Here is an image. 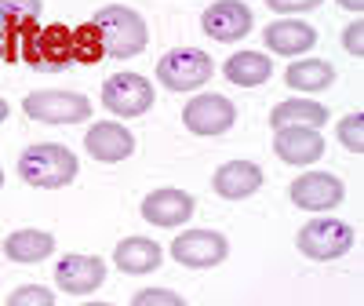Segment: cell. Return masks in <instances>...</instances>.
<instances>
[{
  "label": "cell",
  "mask_w": 364,
  "mask_h": 306,
  "mask_svg": "<svg viewBox=\"0 0 364 306\" xmlns=\"http://www.w3.org/2000/svg\"><path fill=\"white\" fill-rule=\"evenodd\" d=\"M200 26H204V33L211 41H219V44H237V41H245L252 33V8L248 4H240V0H215L204 15H200Z\"/></svg>",
  "instance_id": "cell-10"
},
{
  "label": "cell",
  "mask_w": 364,
  "mask_h": 306,
  "mask_svg": "<svg viewBox=\"0 0 364 306\" xmlns=\"http://www.w3.org/2000/svg\"><path fill=\"white\" fill-rule=\"evenodd\" d=\"M106 281V263L99 255H66L55 266V285L70 295H91Z\"/></svg>",
  "instance_id": "cell-15"
},
{
  "label": "cell",
  "mask_w": 364,
  "mask_h": 306,
  "mask_svg": "<svg viewBox=\"0 0 364 306\" xmlns=\"http://www.w3.org/2000/svg\"><path fill=\"white\" fill-rule=\"evenodd\" d=\"M339 8H346V11H360V8H364V0H339Z\"/></svg>",
  "instance_id": "cell-30"
},
{
  "label": "cell",
  "mask_w": 364,
  "mask_h": 306,
  "mask_svg": "<svg viewBox=\"0 0 364 306\" xmlns=\"http://www.w3.org/2000/svg\"><path fill=\"white\" fill-rule=\"evenodd\" d=\"M41 19V0H0V29H26Z\"/></svg>",
  "instance_id": "cell-23"
},
{
  "label": "cell",
  "mask_w": 364,
  "mask_h": 306,
  "mask_svg": "<svg viewBox=\"0 0 364 306\" xmlns=\"http://www.w3.org/2000/svg\"><path fill=\"white\" fill-rule=\"evenodd\" d=\"M223 73L237 88H259V84H266L273 77V63L262 51H237L233 58H226Z\"/></svg>",
  "instance_id": "cell-20"
},
{
  "label": "cell",
  "mask_w": 364,
  "mask_h": 306,
  "mask_svg": "<svg viewBox=\"0 0 364 306\" xmlns=\"http://www.w3.org/2000/svg\"><path fill=\"white\" fill-rule=\"evenodd\" d=\"M106 51H102V41H99V33H95V26H80L77 33H73V58L77 63H99Z\"/></svg>",
  "instance_id": "cell-24"
},
{
  "label": "cell",
  "mask_w": 364,
  "mask_h": 306,
  "mask_svg": "<svg viewBox=\"0 0 364 306\" xmlns=\"http://www.w3.org/2000/svg\"><path fill=\"white\" fill-rule=\"evenodd\" d=\"M182 125H186L193 135H204V139L226 135L237 125V106L226 95L204 91V95H197V99L186 102V110H182Z\"/></svg>",
  "instance_id": "cell-7"
},
{
  "label": "cell",
  "mask_w": 364,
  "mask_h": 306,
  "mask_svg": "<svg viewBox=\"0 0 364 306\" xmlns=\"http://www.w3.org/2000/svg\"><path fill=\"white\" fill-rule=\"evenodd\" d=\"M91 26H95V33L102 41V51L109 58H132V55L146 51V44H149L146 19L135 8H124V4L99 8L95 19H91Z\"/></svg>",
  "instance_id": "cell-2"
},
{
  "label": "cell",
  "mask_w": 364,
  "mask_h": 306,
  "mask_svg": "<svg viewBox=\"0 0 364 306\" xmlns=\"http://www.w3.org/2000/svg\"><path fill=\"white\" fill-rule=\"evenodd\" d=\"M269 125L284 128V125H310V128H324L328 125V106L299 95V99H284L269 110Z\"/></svg>",
  "instance_id": "cell-22"
},
{
  "label": "cell",
  "mask_w": 364,
  "mask_h": 306,
  "mask_svg": "<svg viewBox=\"0 0 364 306\" xmlns=\"http://www.w3.org/2000/svg\"><path fill=\"white\" fill-rule=\"evenodd\" d=\"M0 186H4V172H0Z\"/></svg>",
  "instance_id": "cell-32"
},
{
  "label": "cell",
  "mask_w": 364,
  "mask_h": 306,
  "mask_svg": "<svg viewBox=\"0 0 364 306\" xmlns=\"http://www.w3.org/2000/svg\"><path fill=\"white\" fill-rule=\"evenodd\" d=\"M8 306H55V292L44 285H26L8 295Z\"/></svg>",
  "instance_id": "cell-25"
},
{
  "label": "cell",
  "mask_w": 364,
  "mask_h": 306,
  "mask_svg": "<svg viewBox=\"0 0 364 306\" xmlns=\"http://www.w3.org/2000/svg\"><path fill=\"white\" fill-rule=\"evenodd\" d=\"M262 179H266L262 168L252 161H226L211 175V186H215V194L223 201H245L255 190H262Z\"/></svg>",
  "instance_id": "cell-16"
},
{
  "label": "cell",
  "mask_w": 364,
  "mask_h": 306,
  "mask_svg": "<svg viewBox=\"0 0 364 306\" xmlns=\"http://www.w3.org/2000/svg\"><path fill=\"white\" fill-rule=\"evenodd\" d=\"M343 194H346L343 179L331 175V172H306L288 186L291 204L302 208V211H328V208L343 204Z\"/></svg>",
  "instance_id": "cell-11"
},
{
  "label": "cell",
  "mask_w": 364,
  "mask_h": 306,
  "mask_svg": "<svg viewBox=\"0 0 364 306\" xmlns=\"http://www.w3.org/2000/svg\"><path fill=\"white\" fill-rule=\"evenodd\" d=\"M211 73H215V63L200 48H175L157 63V80L168 91H197L211 80Z\"/></svg>",
  "instance_id": "cell-3"
},
{
  "label": "cell",
  "mask_w": 364,
  "mask_h": 306,
  "mask_svg": "<svg viewBox=\"0 0 364 306\" xmlns=\"http://www.w3.org/2000/svg\"><path fill=\"white\" fill-rule=\"evenodd\" d=\"M77 153L63 142H37L22 149L18 157V175L22 182H29V186L37 190H63L70 186V182L77 179Z\"/></svg>",
  "instance_id": "cell-1"
},
{
  "label": "cell",
  "mask_w": 364,
  "mask_h": 306,
  "mask_svg": "<svg viewBox=\"0 0 364 306\" xmlns=\"http://www.w3.org/2000/svg\"><path fill=\"white\" fill-rule=\"evenodd\" d=\"M262 41H266L269 51H277V55H306V51H314V44H317V29L284 15V19L269 22V26L262 29Z\"/></svg>",
  "instance_id": "cell-17"
},
{
  "label": "cell",
  "mask_w": 364,
  "mask_h": 306,
  "mask_svg": "<svg viewBox=\"0 0 364 306\" xmlns=\"http://www.w3.org/2000/svg\"><path fill=\"white\" fill-rule=\"evenodd\" d=\"M102 102L113 117H142L154 106V84L139 73H113L102 84Z\"/></svg>",
  "instance_id": "cell-8"
},
{
  "label": "cell",
  "mask_w": 364,
  "mask_h": 306,
  "mask_svg": "<svg viewBox=\"0 0 364 306\" xmlns=\"http://www.w3.org/2000/svg\"><path fill=\"white\" fill-rule=\"evenodd\" d=\"M317 4L321 0H266V8L277 15H302V11H314Z\"/></svg>",
  "instance_id": "cell-28"
},
{
  "label": "cell",
  "mask_w": 364,
  "mask_h": 306,
  "mask_svg": "<svg viewBox=\"0 0 364 306\" xmlns=\"http://www.w3.org/2000/svg\"><path fill=\"white\" fill-rule=\"evenodd\" d=\"M295 244H299V252L306 255V259H317V263H331V259H339L353 248V230L339 219H310L306 226H302L295 233Z\"/></svg>",
  "instance_id": "cell-5"
},
{
  "label": "cell",
  "mask_w": 364,
  "mask_h": 306,
  "mask_svg": "<svg viewBox=\"0 0 364 306\" xmlns=\"http://www.w3.org/2000/svg\"><path fill=\"white\" fill-rule=\"evenodd\" d=\"M193 211H197V201L186 190H175V186H161L154 194H146V201H142V219L149 226H164V230L190 223Z\"/></svg>",
  "instance_id": "cell-13"
},
{
  "label": "cell",
  "mask_w": 364,
  "mask_h": 306,
  "mask_svg": "<svg viewBox=\"0 0 364 306\" xmlns=\"http://www.w3.org/2000/svg\"><path fill=\"white\" fill-rule=\"evenodd\" d=\"M284 80H288V88L302 91V95H314V91H324L336 84V66L324 63V58H295Z\"/></svg>",
  "instance_id": "cell-21"
},
{
  "label": "cell",
  "mask_w": 364,
  "mask_h": 306,
  "mask_svg": "<svg viewBox=\"0 0 364 306\" xmlns=\"http://www.w3.org/2000/svg\"><path fill=\"white\" fill-rule=\"evenodd\" d=\"M161 259H164L161 244L149 241V237H124L113 248V266L120 273H132V278H139V273H154L161 266Z\"/></svg>",
  "instance_id": "cell-18"
},
{
  "label": "cell",
  "mask_w": 364,
  "mask_h": 306,
  "mask_svg": "<svg viewBox=\"0 0 364 306\" xmlns=\"http://www.w3.org/2000/svg\"><path fill=\"white\" fill-rule=\"evenodd\" d=\"M339 142L350 153H360L364 149V113H350L343 120V125H339Z\"/></svg>",
  "instance_id": "cell-26"
},
{
  "label": "cell",
  "mask_w": 364,
  "mask_h": 306,
  "mask_svg": "<svg viewBox=\"0 0 364 306\" xmlns=\"http://www.w3.org/2000/svg\"><path fill=\"white\" fill-rule=\"evenodd\" d=\"M132 306H182V295L168 288H146L132 295Z\"/></svg>",
  "instance_id": "cell-27"
},
{
  "label": "cell",
  "mask_w": 364,
  "mask_h": 306,
  "mask_svg": "<svg viewBox=\"0 0 364 306\" xmlns=\"http://www.w3.org/2000/svg\"><path fill=\"white\" fill-rule=\"evenodd\" d=\"M226 255H230V241L215 230H190L171 241V259L190 270H211L226 263Z\"/></svg>",
  "instance_id": "cell-9"
},
{
  "label": "cell",
  "mask_w": 364,
  "mask_h": 306,
  "mask_svg": "<svg viewBox=\"0 0 364 306\" xmlns=\"http://www.w3.org/2000/svg\"><path fill=\"white\" fill-rule=\"evenodd\" d=\"M273 153L284 161V164H295V168H306L314 161L324 157V139H321V128H310V125H284V128H273Z\"/></svg>",
  "instance_id": "cell-12"
},
{
  "label": "cell",
  "mask_w": 364,
  "mask_h": 306,
  "mask_svg": "<svg viewBox=\"0 0 364 306\" xmlns=\"http://www.w3.org/2000/svg\"><path fill=\"white\" fill-rule=\"evenodd\" d=\"M343 48H346L350 55H360V51H364V22H350V26L343 29Z\"/></svg>",
  "instance_id": "cell-29"
},
{
  "label": "cell",
  "mask_w": 364,
  "mask_h": 306,
  "mask_svg": "<svg viewBox=\"0 0 364 306\" xmlns=\"http://www.w3.org/2000/svg\"><path fill=\"white\" fill-rule=\"evenodd\" d=\"M51 252H55V237L44 230H15L4 237V255L11 263H22V266L44 263Z\"/></svg>",
  "instance_id": "cell-19"
},
{
  "label": "cell",
  "mask_w": 364,
  "mask_h": 306,
  "mask_svg": "<svg viewBox=\"0 0 364 306\" xmlns=\"http://www.w3.org/2000/svg\"><path fill=\"white\" fill-rule=\"evenodd\" d=\"M22 58L33 70H66L73 63V33L66 26H48V29H26L22 41Z\"/></svg>",
  "instance_id": "cell-4"
},
{
  "label": "cell",
  "mask_w": 364,
  "mask_h": 306,
  "mask_svg": "<svg viewBox=\"0 0 364 306\" xmlns=\"http://www.w3.org/2000/svg\"><path fill=\"white\" fill-rule=\"evenodd\" d=\"M26 117L41 120V125H80V120L91 117V102L80 95V91H33L22 102Z\"/></svg>",
  "instance_id": "cell-6"
},
{
  "label": "cell",
  "mask_w": 364,
  "mask_h": 306,
  "mask_svg": "<svg viewBox=\"0 0 364 306\" xmlns=\"http://www.w3.org/2000/svg\"><path fill=\"white\" fill-rule=\"evenodd\" d=\"M8 113H11V106H8V99H4V95H0V125L8 120Z\"/></svg>",
  "instance_id": "cell-31"
},
{
  "label": "cell",
  "mask_w": 364,
  "mask_h": 306,
  "mask_svg": "<svg viewBox=\"0 0 364 306\" xmlns=\"http://www.w3.org/2000/svg\"><path fill=\"white\" fill-rule=\"evenodd\" d=\"M84 149H87V157H95L102 164H117L135 153V135L124 125H117V120H99V125L87 128Z\"/></svg>",
  "instance_id": "cell-14"
}]
</instances>
